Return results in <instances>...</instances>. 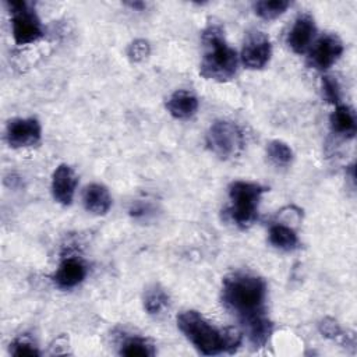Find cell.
<instances>
[{"label":"cell","mask_w":357,"mask_h":357,"mask_svg":"<svg viewBox=\"0 0 357 357\" xmlns=\"http://www.w3.org/2000/svg\"><path fill=\"white\" fill-rule=\"evenodd\" d=\"M42 130L36 119H13L6 128V138L13 148H26L40 141Z\"/></svg>","instance_id":"cell-9"},{"label":"cell","mask_w":357,"mask_h":357,"mask_svg":"<svg viewBox=\"0 0 357 357\" xmlns=\"http://www.w3.org/2000/svg\"><path fill=\"white\" fill-rule=\"evenodd\" d=\"M269 243L282 251H293L298 247V237L296 231L283 223L272 225L269 229Z\"/></svg>","instance_id":"cell-17"},{"label":"cell","mask_w":357,"mask_h":357,"mask_svg":"<svg viewBox=\"0 0 357 357\" xmlns=\"http://www.w3.org/2000/svg\"><path fill=\"white\" fill-rule=\"evenodd\" d=\"M266 191L265 187L250 181H234L229 187L231 205L226 213L229 219L238 227L251 226L258 216V204L261 195Z\"/></svg>","instance_id":"cell-4"},{"label":"cell","mask_w":357,"mask_h":357,"mask_svg":"<svg viewBox=\"0 0 357 357\" xmlns=\"http://www.w3.org/2000/svg\"><path fill=\"white\" fill-rule=\"evenodd\" d=\"M177 326L184 336L205 354L233 353L241 344V332L234 328L216 329L199 312L188 310L177 317Z\"/></svg>","instance_id":"cell-2"},{"label":"cell","mask_w":357,"mask_h":357,"mask_svg":"<svg viewBox=\"0 0 357 357\" xmlns=\"http://www.w3.org/2000/svg\"><path fill=\"white\" fill-rule=\"evenodd\" d=\"M169 305V296L167 293L159 287L152 286L144 294V308L151 315L160 314Z\"/></svg>","instance_id":"cell-18"},{"label":"cell","mask_w":357,"mask_h":357,"mask_svg":"<svg viewBox=\"0 0 357 357\" xmlns=\"http://www.w3.org/2000/svg\"><path fill=\"white\" fill-rule=\"evenodd\" d=\"M10 353L17 357H38L39 350L25 339H17L10 344Z\"/></svg>","instance_id":"cell-23"},{"label":"cell","mask_w":357,"mask_h":357,"mask_svg":"<svg viewBox=\"0 0 357 357\" xmlns=\"http://www.w3.org/2000/svg\"><path fill=\"white\" fill-rule=\"evenodd\" d=\"M130 7H132V8H137V10H142L144 7H145V4L144 3H139V1H134V3H127Z\"/></svg>","instance_id":"cell-26"},{"label":"cell","mask_w":357,"mask_h":357,"mask_svg":"<svg viewBox=\"0 0 357 357\" xmlns=\"http://www.w3.org/2000/svg\"><path fill=\"white\" fill-rule=\"evenodd\" d=\"M204 56L199 74L206 79L229 81L237 71V53L225 39L223 29L218 24H209L202 32Z\"/></svg>","instance_id":"cell-3"},{"label":"cell","mask_w":357,"mask_h":357,"mask_svg":"<svg viewBox=\"0 0 357 357\" xmlns=\"http://www.w3.org/2000/svg\"><path fill=\"white\" fill-rule=\"evenodd\" d=\"M342 53V40L335 33H326L321 36L310 49L308 66L319 71L328 70L337 61Z\"/></svg>","instance_id":"cell-7"},{"label":"cell","mask_w":357,"mask_h":357,"mask_svg":"<svg viewBox=\"0 0 357 357\" xmlns=\"http://www.w3.org/2000/svg\"><path fill=\"white\" fill-rule=\"evenodd\" d=\"M243 130L233 121L216 120L206 132L208 148L220 159H231L244 149Z\"/></svg>","instance_id":"cell-5"},{"label":"cell","mask_w":357,"mask_h":357,"mask_svg":"<svg viewBox=\"0 0 357 357\" xmlns=\"http://www.w3.org/2000/svg\"><path fill=\"white\" fill-rule=\"evenodd\" d=\"M84 206L93 215H105L112 206V197L103 184L92 183L86 185L82 197Z\"/></svg>","instance_id":"cell-13"},{"label":"cell","mask_w":357,"mask_h":357,"mask_svg":"<svg viewBox=\"0 0 357 357\" xmlns=\"http://www.w3.org/2000/svg\"><path fill=\"white\" fill-rule=\"evenodd\" d=\"M333 132L343 138H353L357 131V120L353 109L349 106H337L329 117Z\"/></svg>","instance_id":"cell-16"},{"label":"cell","mask_w":357,"mask_h":357,"mask_svg":"<svg viewBox=\"0 0 357 357\" xmlns=\"http://www.w3.org/2000/svg\"><path fill=\"white\" fill-rule=\"evenodd\" d=\"M319 332L326 336V337H336L340 335V328L337 325V322L332 318H325L324 321H321L319 324Z\"/></svg>","instance_id":"cell-25"},{"label":"cell","mask_w":357,"mask_h":357,"mask_svg":"<svg viewBox=\"0 0 357 357\" xmlns=\"http://www.w3.org/2000/svg\"><path fill=\"white\" fill-rule=\"evenodd\" d=\"M290 6L289 1L286 0H262V1H257L254 4V10L257 13L258 17H261L262 20H275L279 15H282L287 7Z\"/></svg>","instance_id":"cell-21"},{"label":"cell","mask_w":357,"mask_h":357,"mask_svg":"<svg viewBox=\"0 0 357 357\" xmlns=\"http://www.w3.org/2000/svg\"><path fill=\"white\" fill-rule=\"evenodd\" d=\"M315 33V22L310 14H301L296 18L287 33V45L294 53H304L310 49Z\"/></svg>","instance_id":"cell-11"},{"label":"cell","mask_w":357,"mask_h":357,"mask_svg":"<svg viewBox=\"0 0 357 357\" xmlns=\"http://www.w3.org/2000/svg\"><path fill=\"white\" fill-rule=\"evenodd\" d=\"M166 107L174 119H190L198 109V99L188 91H176L167 99Z\"/></svg>","instance_id":"cell-14"},{"label":"cell","mask_w":357,"mask_h":357,"mask_svg":"<svg viewBox=\"0 0 357 357\" xmlns=\"http://www.w3.org/2000/svg\"><path fill=\"white\" fill-rule=\"evenodd\" d=\"M272 45L269 38L259 31H254L247 35L241 50V61L250 70L264 68L271 59Z\"/></svg>","instance_id":"cell-8"},{"label":"cell","mask_w":357,"mask_h":357,"mask_svg":"<svg viewBox=\"0 0 357 357\" xmlns=\"http://www.w3.org/2000/svg\"><path fill=\"white\" fill-rule=\"evenodd\" d=\"M11 11L13 38L17 45H28L43 36V28L36 13L25 1L7 3Z\"/></svg>","instance_id":"cell-6"},{"label":"cell","mask_w":357,"mask_h":357,"mask_svg":"<svg viewBox=\"0 0 357 357\" xmlns=\"http://www.w3.org/2000/svg\"><path fill=\"white\" fill-rule=\"evenodd\" d=\"M120 354L127 357H149L155 354V350L146 339L130 337L121 344Z\"/></svg>","instance_id":"cell-19"},{"label":"cell","mask_w":357,"mask_h":357,"mask_svg":"<svg viewBox=\"0 0 357 357\" xmlns=\"http://www.w3.org/2000/svg\"><path fill=\"white\" fill-rule=\"evenodd\" d=\"M266 153L269 160L276 166H289L293 160V151L291 148L279 139L271 141L266 148Z\"/></svg>","instance_id":"cell-20"},{"label":"cell","mask_w":357,"mask_h":357,"mask_svg":"<svg viewBox=\"0 0 357 357\" xmlns=\"http://www.w3.org/2000/svg\"><path fill=\"white\" fill-rule=\"evenodd\" d=\"M86 276V266L78 257H66L60 262L53 280L61 289H71L79 284Z\"/></svg>","instance_id":"cell-12"},{"label":"cell","mask_w":357,"mask_h":357,"mask_svg":"<svg viewBox=\"0 0 357 357\" xmlns=\"http://www.w3.org/2000/svg\"><path fill=\"white\" fill-rule=\"evenodd\" d=\"M149 52H151V46L145 39L134 40L127 49V54L131 61H142L144 59L148 57Z\"/></svg>","instance_id":"cell-24"},{"label":"cell","mask_w":357,"mask_h":357,"mask_svg":"<svg viewBox=\"0 0 357 357\" xmlns=\"http://www.w3.org/2000/svg\"><path fill=\"white\" fill-rule=\"evenodd\" d=\"M322 95L329 103H339L340 100V86L336 78L331 75L322 77Z\"/></svg>","instance_id":"cell-22"},{"label":"cell","mask_w":357,"mask_h":357,"mask_svg":"<svg viewBox=\"0 0 357 357\" xmlns=\"http://www.w3.org/2000/svg\"><path fill=\"white\" fill-rule=\"evenodd\" d=\"M78 178L75 172L66 163L59 165L52 176L53 198L61 205H70L74 198Z\"/></svg>","instance_id":"cell-10"},{"label":"cell","mask_w":357,"mask_h":357,"mask_svg":"<svg viewBox=\"0 0 357 357\" xmlns=\"http://www.w3.org/2000/svg\"><path fill=\"white\" fill-rule=\"evenodd\" d=\"M241 325L244 326L245 335L254 349L264 347L268 343V340L272 335V331H273V324L268 319V317L265 314L257 315V317L243 322Z\"/></svg>","instance_id":"cell-15"},{"label":"cell","mask_w":357,"mask_h":357,"mask_svg":"<svg viewBox=\"0 0 357 357\" xmlns=\"http://www.w3.org/2000/svg\"><path fill=\"white\" fill-rule=\"evenodd\" d=\"M266 284L264 279L247 272H234L223 279L222 300L240 322L265 314Z\"/></svg>","instance_id":"cell-1"}]
</instances>
